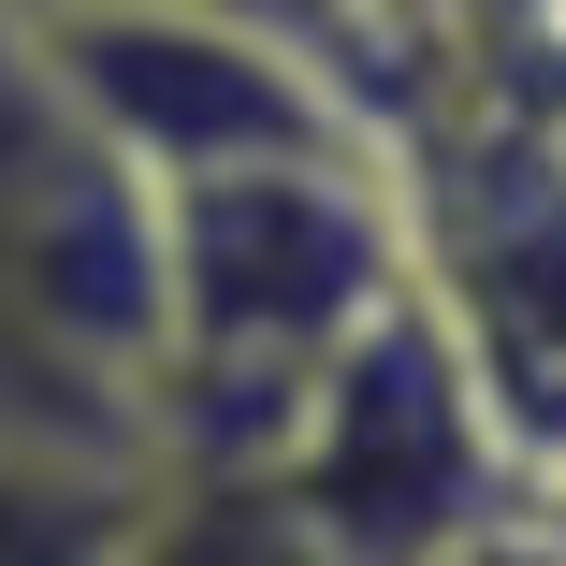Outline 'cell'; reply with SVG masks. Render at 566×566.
Masks as SVG:
<instances>
[{
    "label": "cell",
    "instance_id": "4",
    "mask_svg": "<svg viewBox=\"0 0 566 566\" xmlns=\"http://www.w3.org/2000/svg\"><path fill=\"white\" fill-rule=\"evenodd\" d=\"M0 44L30 59V87L146 203L203 189V175H276V160H378V102L349 87V59H319L291 30H248V15H203V0L30 15Z\"/></svg>",
    "mask_w": 566,
    "mask_h": 566
},
{
    "label": "cell",
    "instance_id": "6",
    "mask_svg": "<svg viewBox=\"0 0 566 566\" xmlns=\"http://www.w3.org/2000/svg\"><path fill=\"white\" fill-rule=\"evenodd\" d=\"M30 15H117V0H0V30H30ZM203 15L291 30V44H319V59H349V44H364V0H203Z\"/></svg>",
    "mask_w": 566,
    "mask_h": 566
},
{
    "label": "cell",
    "instance_id": "2",
    "mask_svg": "<svg viewBox=\"0 0 566 566\" xmlns=\"http://www.w3.org/2000/svg\"><path fill=\"white\" fill-rule=\"evenodd\" d=\"M146 407H160V203L0 44V436L146 450Z\"/></svg>",
    "mask_w": 566,
    "mask_h": 566
},
{
    "label": "cell",
    "instance_id": "5",
    "mask_svg": "<svg viewBox=\"0 0 566 566\" xmlns=\"http://www.w3.org/2000/svg\"><path fill=\"white\" fill-rule=\"evenodd\" d=\"M160 465L146 450H44L0 436V566H117L146 523Z\"/></svg>",
    "mask_w": 566,
    "mask_h": 566
},
{
    "label": "cell",
    "instance_id": "7",
    "mask_svg": "<svg viewBox=\"0 0 566 566\" xmlns=\"http://www.w3.org/2000/svg\"><path fill=\"white\" fill-rule=\"evenodd\" d=\"M436 566H552V537H537V509H523V523H494V537H450Z\"/></svg>",
    "mask_w": 566,
    "mask_h": 566
},
{
    "label": "cell",
    "instance_id": "3",
    "mask_svg": "<svg viewBox=\"0 0 566 566\" xmlns=\"http://www.w3.org/2000/svg\"><path fill=\"white\" fill-rule=\"evenodd\" d=\"M262 494L305 537V566H436L450 537L523 523V436L465 349V319L436 291H392L291 392V421L262 450Z\"/></svg>",
    "mask_w": 566,
    "mask_h": 566
},
{
    "label": "cell",
    "instance_id": "1",
    "mask_svg": "<svg viewBox=\"0 0 566 566\" xmlns=\"http://www.w3.org/2000/svg\"><path fill=\"white\" fill-rule=\"evenodd\" d=\"M421 291L407 218L378 160H276V175H203L160 189V407L146 450L203 480H262L291 392L349 334Z\"/></svg>",
    "mask_w": 566,
    "mask_h": 566
}]
</instances>
